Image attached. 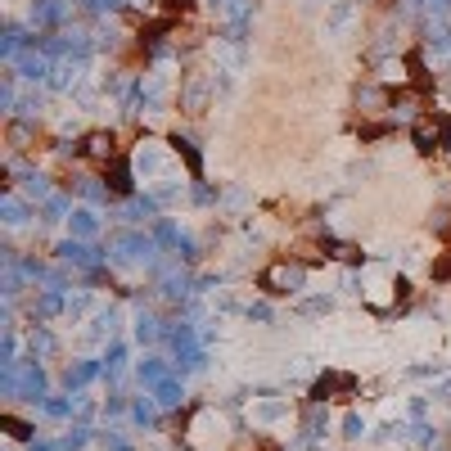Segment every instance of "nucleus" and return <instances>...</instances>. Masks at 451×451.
Listing matches in <instances>:
<instances>
[{"instance_id": "f257e3e1", "label": "nucleus", "mask_w": 451, "mask_h": 451, "mask_svg": "<svg viewBox=\"0 0 451 451\" xmlns=\"http://www.w3.org/2000/svg\"><path fill=\"white\" fill-rule=\"evenodd\" d=\"M447 140H451V127H447L443 118H420V122H416V144H420L424 154H429V149H443Z\"/></svg>"}, {"instance_id": "f03ea898", "label": "nucleus", "mask_w": 451, "mask_h": 451, "mask_svg": "<svg viewBox=\"0 0 451 451\" xmlns=\"http://www.w3.org/2000/svg\"><path fill=\"white\" fill-rule=\"evenodd\" d=\"M294 280H298V271L289 262H271L262 271V289L266 294H289V289H294Z\"/></svg>"}, {"instance_id": "7ed1b4c3", "label": "nucleus", "mask_w": 451, "mask_h": 451, "mask_svg": "<svg viewBox=\"0 0 451 451\" xmlns=\"http://www.w3.org/2000/svg\"><path fill=\"white\" fill-rule=\"evenodd\" d=\"M81 149H86V158H95V163H108V158L118 154V140H113V131H91Z\"/></svg>"}, {"instance_id": "20e7f679", "label": "nucleus", "mask_w": 451, "mask_h": 451, "mask_svg": "<svg viewBox=\"0 0 451 451\" xmlns=\"http://www.w3.org/2000/svg\"><path fill=\"white\" fill-rule=\"evenodd\" d=\"M32 140H36L32 127H23V122H14V127H9V144H14V149H32Z\"/></svg>"}, {"instance_id": "39448f33", "label": "nucleus", "mask_w": 451, "mask_h": 451, "mask_svg": "<svg viewBox=\"0 0 451 451\" xmlns=\"http://www.w3.org/2000/svg\"><path fill=\"white\" fill-rule=\"evenodd\" d=\"M334 258H338V262H352V266H357V262H361V249H357V244H338V249H334Z\"/></svg>"}, {"instance_id": "423d86ee", "label": "nucleus", "mask_w": 451, "mask_h": 451, "mask_svg": "<svg viewBox=\"0 0 451 451\" xmlns=\"http://www.w3.org/2000/svg\"><path fill=\"white\" fill-rule=\"evenodd\" d=\"M176 154L190 163V172H199V154H194V144H185V140H176Z\"/></svg>"}, {"instance_id": "0eeeda50", "label": "nucleus", "mask_w": 451, "mask_h": 451, "mask_svg": "<svg viewBox=\"0 0 451 451\" xmlns=\"http://www.w3.org/2000/svg\"><path fill=\"white\" fill-rule=\"evenodd\" d=\"M163 9H167V14H185L190 0H163Z\"/></svg>"}, {"instance_id": "6e6552de", "label": "nucleus", "mask_w": 451, "mask_h": 451, "mask_svg": "<svg viewBox=\"0 0 451 451\" xmlns=\"http://www.w3.org/2000/svg\"><path fill=\"white\" fill-rule=\"evenodd\" d=\"M433 275H443V280H451V258H443V262H433Z\"/></svg>"}]
</instances>
